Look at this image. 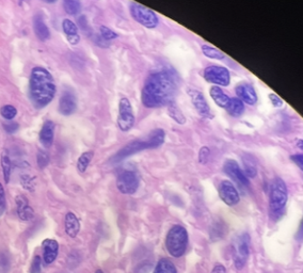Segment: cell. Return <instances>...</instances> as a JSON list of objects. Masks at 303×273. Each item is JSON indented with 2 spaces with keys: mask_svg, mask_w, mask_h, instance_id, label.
Segmentation results:
<instances>
[{
  "mask_svg": "<svg viewBox=\"0 0 303 273\" xmlns=\"http://www.w3.org/2000/svg\"><path fill=\"white\" fill-rule=\"evenodd\" d=\"M178 85V76L170 69L151 74L142 90V104L147 108L169 106L173 103Z\"/></svg>",
  "mask_w": 303,
  "mask_h": 273,
  "instance_id": "1",
  "label": "cell"
},
{
  "mask_svg": "<svg viewBox=\"0 0 303 273\" xmlns=\"http://www.w3.org/2000/svg\"><path fill=\"white\" fill-rule=\"evenodd\" d=\"M29 95L32 104L41 109L46 107L56 95V84L53 75L46 68L35 66L31 69Z\"/></svg>",
  "mask_w": 303,
  "mask_h": 273,
  "instance_id": "2",
  "label": "cell"
},
{
  "mask_svg": "<svg viewBox=\"0 0 303 273\" xmlns=\"http://www.w3.org/2000/svg\"><path fill=\"white\" fill-rule=\"evenodd\" d=\"M288 190L285 182L280 177H276L270 188L269 193V209L270 214L273 219L277 220L284 212L287 204Z\"/></svg>",
  "mask_w": 303,
  "mask_h": 273,
  "instance_id": "3",
  "label": "cell"
},
{
  "mask_svg": "<svg viewBox=\"0 0 303 273\" xmlns=\"http://www.w3.org/2000/svg\"><path fill=\"white\" fill-rule=\"evenodd\" d=\"M188 243V232L184 226L178 224L170 228L166 237V247L170 255L175 258L182 257L187 251Z\"/></svg>",
  "mask_w": 303,
  "mask_h": 273,
  "instance_id": "4",
  "label": "cell"
},
{
  "mask_svg": "<svg viewBox=\"0 0 303 273\" xmlns=\"http://www.w3.org/2000/svg\"><path fill=\"white\" fill-rule=\"evenodd\" d=\"M130 14L137 23L142 25L145 28L154 29L159 24L158 16L156 15L155 12L142 4L132 3L130 5Z\"/></svg>",
  "mask_w": 303,
  "mask_h": 273,
  "instance_id": "5",
  "label": "cell"
},
{
  "mask_svg": "<svg viewBox=\"0 0 303 273\" xmlns=\"http://www.w3.org/2000/svg\"><path fill=\"white\" fill-rule=\"evenodd\" d=\"M234 249V264L235 267L241 270L247 264L250 255V236L247 234H242L234 240L233 243Z\"/></svg>",
  "mask_w": 303,
  "mask_h": 273,
  "instance_id": "6",
  "label": "cell"
},
{
  "mask_svg": "<svg viewBox=\"0 0 303 273\" xmlns=\"http://www.w3.org/2000/svg\"><path fill=\"white\" fill-rule=\"evenodd\" d=\"M140 185V179L134 171L126 170L119 174L117 179V187L123 194H134Z\"/></svg>",
  "mask_w": 303,
  "mask_h": 273,
  "instance_id": "7",
  "label": "cell"
},
{
  "mask_svg": "<svg viewBox=\"0 0 303 273\" xmlns=\"http://www.w3.org/2000/svg\"><path fill=\"white\" fill-rule=\"evenodd\" d=\"M118 125L122 131L130 130L135 125V116L128 98L122 97L119 104Z\"/></svg>",
  "mask_w": 303,
  "mask_h": 273,
  "instance_id": "8",
  "label": "cell"
},
{
  "mask_svg": "<svg viewBox=\"0 0 303 273\" xmlns=\"http://www.w3.org/2000/svg\"><path fill=\"white\" fill-rule=\"evenodd\" d=\"M204 78L211 84L227 87L231 82V74L226 67L219 65H211L205 68Z\"/></svg>",
  "mask_w": 303,
  "mask_h": 273,
  "instance_id": "9",
  "label": "cell"
},
{
  "mask_svg": "<svg viewBox=\"0 0 303 273\" xmlns=\"http://www.w3.org/2000/svg\"><path fill=\"white\" fill-rule=\"evenodd\" d=\"M144 150H150V147H149V143H148L147 139H145V140L131 141V142L126 144L124 148H122L121 150H120L118 153L111 158L110 161L112 163H118L120 161L126 159V158H127V157L135 155V154L139 153V152H142Z\"/></svg>",
  "mask_w": 303,
  "mask_h": 273,
  "instance_id": "10",
  "label": "cell"
},
{
  "mask_svg": "<svg viewBox=\"0 0 303 273\" xmlns=\"http://www.w3.org/2000/svg\"><path fill=\"white\" fill-rule=\"evenodd\" d=\"M218 192L220 199L222 200L227 206H235L241 201L238 190L234 186V183L230 181H222L218 186Z\"/></svg>",
  "mask_w": 303,
  "mask_h": 273,
  "instance_id": "11",
  "label": "cell"
},
{
  "mask_svg": "<svg viewBox=\"0 0 303 273\" xmlns=\"http://www.w3.org/2000/svg\"><path fill=\"white\" fill-rule=\"evenodd\" d=\"M187 93L189 95V97L191 98L192 104H193L195 109H197V111H198L200 116L203 117V118L212 119V112H211V107H210V105H208L203 93L200 92L199 90H195V89H192V88H188Z\"/></svg>",
  "mask_w": 303,
  "mask_h": 273,
  "instance_id": "12",
  "label": "cell"
},
{
  "mask_svg": "<svg viewBox=\"0 0 303 273\" xmlns=\"http://www.w3.org/2000/svg\"><path fill=\"white\" fill-rule=\"evenodd\" d=\"M224 172L229 175L231 179L235 180L239 185H242V187H249L250 186V181L245 177L242 168L239 167V164L237 161L229 159L224 162L223 166Z\"/></svg>",
  "mask_w": 303,
  "mask_h": 273,
  "instance_id": "13",
  "label": "cell"
},
{
  "mask_svg": "<svg viewBox=\"0 0 303 273\" xmlns=\"http://www.w3.org/2000/svg\"><path fill=\"white\" fill-rule=\"evenodd\" d=\"M59 112L63 116H71L77 109V100L72 92H64L59 101Z\"/></svg>",
  "mask_w": 303,
  "mask_h": 273,
  "instance_id": "14",
  "label": "cell"
},
{
  "mask_svg": "<svg viewBox=\"0 0 303 273\" xmlns=\"http://www.w3.org/2000/svg\"><path fill=\"white\" fill-rule=\"evenodd\" d=\"M237 98L241 99L242 103L253 106L257 103V94L254 88L248 84H242L236 87Z\"/></svg>",
  "mask_w": 303,
  "mask_h": 273,
  "instance_id": "15",
  "label": "cell"
},
{
  "mask_svg": "<svg viewBox=\"0 0 303 273\" xmlns=\"http://www.w3.org/2000/svg\"><path fill=\"white\" fill-rule=\"evenodd\" d=\"M43 260L46 265L54 263L59 252V244L54 239H45L42 243Z\"/></svg>",
  "mask_w": 303,
  "mask_h": 273,
  "instance_id": "16",
  "label": "cell"
},
{
  "mask_svg": "<svg viewBox=\"0 0 303 273\" xmlns=\"http://www.w3.org/2000/svg\"><path fill=\"white\" fill-rule=\"evenodd\" d=\"M16 209L17 214L23 221H31L34 217V212L32 207L29 205V202L27 198L24 195H17L16 199Z\"/></svg>",
  "mask_w": 303,
  "mask_h": 273,
  "instance_id": "17",
  "label": "cell"
},
{
  "mask_svg": "<svg viewBox=\"0 0 303 273\" xmlns=\"http://www.w3.org/2000/svg\"><path fill=\"white\" fill-rule=\"evenodd\" d=\"M55 138V123L53 121H46L43 124L40 131V142L45 148H50L54 143Z\"/></svg>",
  "mask_w": 303,
  "mask_h": 273,
  "instance_id": "18",
  "label": "cell"
},
{
  "mask_svg": "<svg viewBox=\"0 0 303 273\" xmlns=\"http://www.w3.org/2000/svg\"><path fill=\"white\" fill-rule=\"evenodd\" d=\"M62 28L66 35V39L71 45H77L80 42V35L78 33V28L76 24L71 20H63L62 22Z\"/></svg>",
  "mask_w": 303,
  "mask_h": 273,
  "instance_id": "19",
  "label": "cell"
},
{
  "mask_svg": "<svg viewBox=\"0 0 303 273\" xmlns=\"http://www.w3.org/2000/svg\"><path fill=\"white\" fill-rule=\"evenodd\" d=\"M33 29L35 35L39 37L41 41H47L50 37V31L45 22H44L43 15L40 13L35 14L33 17Z\"/></svg>",
  "mask_w": 303,
  "mask_h": 273,
  "instance_id": "20",
  "label": "cell"
},
{
  "mask_svg": "<svg viewBox=\"0 0 303 273\" xmlns=\"http://www.w3.org/2000/svg\"><path fill=\"white\" fill-rule=\"evenodd\" d=\"M64 228H65V233L71 238H75L78 235L80 231V222L74 212H68L65 214Z\"/></svg>",
  "mask_w": 303,
  "mask_h": 273,
  "instance_id": "21",
  "label": "cell"
},
{
  "mask_svg": "<svg viewBox=\"0 0 303 273\" xmlns=\"http://www.w3.org/2000/svg\"><path fill=\"white\" fill-rule=\"evenodd\" d=\"M165 139H166V132L163 131V129L161 128L154 129L147 138L150 150L161 147L163 142H165Z\"/></svg>",
  "mask_w": 303,
  "mask_h": 273,
  "instance_id": "22",
  "label": "cell"
},
{
  "mask_svg": "<svg viewBox=\"0 0 303 273\" xmlns=\"http://www.w3.org/2000/svg\"><path fill=\"white\" fill-rule=\"evenodd\" d=\"M210 94H211V97L212 98V100L216 103L219 107L221 108H226L227 104H229V100H230V97L227 96V95L223 92V90L219 87H212L211 88V91H210Z\"/></svg>",
  "mask_w": 303,
  "mask_h": 273,
  "instance_id": "23",
  "label": "cell"
},
{
  "mask_svg": "<svg viewBox=\"0 0 303 273\" xmlns=\"http://www.w3.org/2000/svg\"><path fill=\"white\" fill-rule=\"evenodd\" d=\"M225 109H226L227 113L230 114V116L237 118V117H241L242 114L243 113L244 105H243L242 101L237 97L230 98L229 104H227Z\"/></svg>",
  "mask_w": 303,
  "mask_h": 273,
  "instance_id": "24",
  "label": "cell"
},
{
  "mask_svg": "<svg viewBox=\"0 0 303 273\" xmlns=\"http://www.w3.org/2000/svg\"><path fill=\"white\" fill-rule=\"evenodd\" d=\"M154 273H178V270H176V267L171 260L168 258H161L157 263Z\"/></svg>",
  "mask_w": 303,
  "mask_h": 273,
  "instance_id": "25",
  "label": "cell"
},
{
  "mask_svg": "<svg viewBox=\"0 0 303 273\" xmlns=\"http://www.w3.org/2000/svg\"><path fill=\"white\" fill-rule=\"evenodd\" d=\"M93 156H94V152H92V151L85 152V153L80 155V157L78 158V160H77V169H78L80 173L86 172L88 167L90 166V162L93 159Z\"/></svg>",
  "mask_w": 303,
  "mask_h": 273,
  "instance_id": "26",
  "label": "cell"
},
{
  "mask_svg": "<svg viewBox=\"0 0 303 273\" xmlns=\"http://www.w3.org/2000/svg\"><path fill=\"white\" fill-rule=\"evenodd\" d=\"M1 168L3 172V179L5 182H9L11 179V172H12V162L10 157L8 155L7 151H3L1 154Z\"/></svg>",
  "mask_w": 303,
  "mask_h": 273,
  "instance_id": "27",
  "label": "cell"
},
{
  "mask_svg": "<svg viewBox=\"0 0 303 273\" xmlns=\"http://www.w3.org/2000/svg\"><path fill=\"white\" fill-rule=\"evenodd\" d=\"M168 114L170 117H171V119H173L176 123H179L181 125L185 124L186 123V118L184 114H182V112L181 111L180 108L176 106L174 103L170 104L168 106Z\"/></svg>",
  "mask_w": 303,
  "mask_h": 273,
  "instance_id": "28",
  "label": "cell"
},
{
  "mask_svg": "<svg viewBox=\"0 0 303 273\" xmlns=\"http://www.w3.org/2000/svg\"><path fill=\"white\" fill-rule=\"evenodd\" d=\"M243 161H244V171L243 173L245 175L247 179H253V177L256 176L257 174V168L256 164L254 161H252L250 156H244L243 157Z\"/></svg>",
  "mask_w": 303,
  "mask_h": 273,
  "instance_id": "29",
  "label": "cell"
},
{
  "mask_svg": "<svg viewBox=\"0 0 303 273\" xmlns=\"http://www.w3.org/2000/svg\"><path fill=\"white\" fill-rule=\"evenodd\" d=\"M202 53L207 58L211 59H216V60H222L225 58V55L220 52L219 49L214 48L212 46H208V45H202Z\"/></svg>",
  "mask_w": 303,
  "mask_h": 273,
  "instance_id": "30",
  "label": "cell"
},
{
  "mask_svg": "<svg viewBox=\"0 0 303 273\" xmlns=\"http://www.w3.org/2000/svg\"><path fill=\"white\" fill-rule=\"evenodd\" d=\"M63 8L64 11L69 15H76L78 14L81 10V4L77 0H65L63 2Z\"/></svg>",
  "mask_w": 303,
  "mask_h": 273,
  "instance_id": "31",
  "label": "cell"
},
{
  "mask_svg": "<svg viewBox=\"0 0 303 273\" xmlns=\"http://www.w3.org/2000/svg\"><path fill=\"white\" fill-rule=\"evenodd\" d=\"M11 268V260L8 252H0V273H8Z\"/></svg>",
  "mask_w": 303,
  "mask_h": 273,
  "instance_id": "32",
  "label": "cell"
},
{
  "mask_svg": "<svg viewBox=\"0 0 303 273\" xmlns=\"http://www.w3.org/2000/svg\"><path fill=\"white\" fill-rule=\"evenodd\" d=\"M0 114H1V117L5 120L11 121L13 120L16 114H17V110L14 106L12 105H4L1 107V109H0Z\"/></svg>",
  "mask_w": 303,
  "mask_h": 273,
  "instance_id": "33",
  "label": "cell"
},
{
  "mask_svg": "<svg viewBox=\"0 0 303 273\" xmlns=\"http://www.w3.org/2000/svg\"><path fill=\"white\" fill-rule=\"evenodd\" d=\"M36 162L40 169H45L50 162V158H49L48 153H46V152H44V151H39V153H37L36 155Z\"/></svg>",
  "mask_w": 303,
  "mask_h": 273,
  "instance_id": "34",
  "label": "cell"
},
{
  "mask_svg": "<svg viewBox=\"0 0 303 273\" xmlns=\"http://www.w3.org/2000/svg\"><path fill=\"white\" fill-rule=\"evenodd\" d=\"M99 32H100V36H102L105 41L115 40L119 36V34L116 33L115 31H112L111 29H109L108 27H106V26H100Z\"/></svg>",
  "mask_w": 303,
  "mask_h": 273,
  "instance_id": "35",
  "label": "cell"
},
{
  "mask_svg": "<svg viewBox=\"0 0 303 273\" xmlns=\"http://www.w3.org/2000/svg\"><path fill=\"white\" fill-rule=\"evenodd\" d=\"M41 267H42V258L41 256L36 255L32 260V264H31L30 273H40Z\"/></svg>",
  "mask_w": 303,
  "mask_h": 273,
  "instance_id": "36",
  "label": "cell"
},
{
  "mask_svg": "<svg viewBox=\"0 0 303 273\" xmlns=\"http://www.w3.org/2000/svg\"><path fill=\"white\" fill-rule=\"evenodd\" d=\"M5 207H7V202H5V193L2 183L0 182V217L3 214Z\"/></svg>",
  "mask_w": 303,
  "mask_h": 273,
  "instance_id": "37",
  "label": "cell"
},
{
  "mask_svg": "<svg viewBox=\"0 0 303 273\" xmlns=\"http://www.w3.org/2000/svg\"><path fill=\"white\" fill-rule=\"evenodd\" d=\"M210 153H211V151L207 147L202 148L200 150V153H199V162L203 163V164L206 163L208 157H210Z\"/></svg>",
  "mask_w": 303,
  "mask_h": 273,
  "instance_id": "38",
  "label": "cell"
},
{
  "mask_svg": "<svg viewBox=\"0 0 303 273\" xmlns=\"http://www.w3.org/2000/svg\"><path fill=\"white\" fill-rule=\"evenodd\" d=\"M21 182L24 188H26L28 190H31L33 188V179L30 175H23Z\"/></svg>",
  "mask_w": 303,
  "mask_h": 273,
  "instance_id": "39",
  "label": "cell"
},
{
  "mask_svg": "<svg viewBox=\"0 0 303 273\" xmlns=\"http://www.w3.org/2000/svg\"><path fill=\"white\" fill-rule=\"evenodd\" d=\"M268 97H269L270 101H271V103H273V105L275 108H280V107H282L283 104H284L283 99H282L281 97L277 96V95L274 94V93H270V94L268 95Z\"/></svg>",
  "mask_w": 303,
  "mask_h": 273,
  "instance_id": "40",
  "label": "cell"
},
{
  "mask_svg": "<svg viewBox=\"0 0 303 273\" xmlns=\"http://www.w3.org/2000/svg\"><path fill=\"white\" fill-rule=\"evenodd\" d=\"M3 127H4V130L8 133H14L18 130V127H20V125L15 122H8V123L3 124Z\"/></svg>",
  "mask_w": 303,
  "mask_h": 273,
  "instance_id": "41",
  "label": "cell"
},
{
  "mask_svg": "<svg viewBox=\"0 0 303 273\" xmlns=\"http://www.w3.org/2000/svg\"><path fill=\"white\" fill-rule=\"evenodd\" d=\"M78 24L80 28L83 29V31H85V32H89V24H88L86 16H80L78 18Z\"/></svg>",
  "mask_w": 303,
  "mask_h": 273,
  "instance_id": "42",
  "label": "cell"
},
{
  "mask_svg": "<svg viewBox=\"0 0 303 273\" xmlns=\"http://www.w3.org/2000/svg\"><path fill=\"white\" fill-rule=\"evenodd\" d=\"M290 159H292L300 169L303 168V156H302V154H296V155L290 156Z\"/></svg>",
  "mask_w": 303,
  "mask_h": 273,
  "instance_id": "43",
  "label": "cell"
},
{
  "mask_svg": "<svg viewBox=\"0 0 303 273\" xmlns=\"http://www.w3.org/2000/svg\"><path fill=\"white\" fill-rule=\"evenodd\" d=\"M211 273H226V270H225V267L222 266V265H216L213 267V269Z\"/></svg>",
  "mask_w": 303,
  "mask_h": 273,
  "instance_id": "44",
  "label": "cell"
},
{
  "mask_svg": "<svg viewBox=\"0 0 303 273\" xmlns=\"http://www.w3.org/2000/svg\"><path fill=\"white\" fill-rule=\"evenodd\" d=\"M298 148H299V149H302V148H303V142H302V140H299V141H298Z\"/></svg>",
  "mask_w": 303,
  "mask_h": 273,
  "instance_id": "45",
  "label": "cell"
},
{
  "mask_svg": "<svg viewBox=\"0 0 303 273\" xmlns=\"http://www.w3.org/2000/svg\"><path fill=\"white\" fill-rule=\"evenodd\" d=\"M95 273H104V271H103V270H100V269H97Z\"/></svg>",
  "mask_w": 303,
  "mask_h": 273,
  "instance_id": "46",
  "label": "cell"
}]
</instances>
